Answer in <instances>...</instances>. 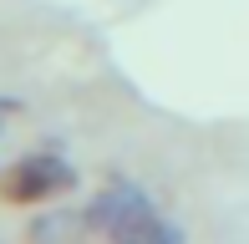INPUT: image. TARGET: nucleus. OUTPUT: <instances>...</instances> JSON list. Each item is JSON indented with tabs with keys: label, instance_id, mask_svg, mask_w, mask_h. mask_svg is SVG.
<instances>
[{
	"label": "nucleus",
	"instance_id": "1",
	"mask_svg": "<svg viewBox=\"0 0 249 244\" xmlns=\"http://www.w3.org/2000/svg\"><path fill=\"white\" fill-rule=\"evenodd\" d=\"M61 188H71V168H66L61 158H20L16 168L0 178V193H5L10 204H41V198L61 193Z\"/></svg>",
	"mask_w": 249,
	"mask_h": 244
},
{
	"label": "nucleus",
	"instance_id": "2",
	"mask_svg": "<svg viewBox=\"0 0 249 244\" xmlns=\"http://www.w3.org/2000/svg\"><path fill=\"white\" fill-rule=\"evenodd\" d=\"M153 214V204H148V193L142 188H132V183H117V188H107V193H97L92 198V209H87V219H92L97 229H107V234H127L138 219H148Z\"/></svg>",
	"mask_w": 249,
	"mask_h": 244
},
{
	"label": "nucleus",
	"instance_id": "3",
	"mask_svg": "<svg viewBox=\"0 0 249 244\" xmlns=\"http://www.w3.org/2000/svg\"><path fill=\"white\" fill-rule=\"evenodd\" d=\"M122 244H183V229L168 224V219H158V209L148 219H138V224L122 234Z\"/></svg>",
	"mask_w": 249,
	"mask_h": 244
}]
</instances>
